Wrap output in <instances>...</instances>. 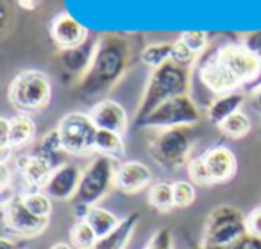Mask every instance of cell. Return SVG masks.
<instances>
[{"label":"cell","mask_w":261,"mask_h":249,"mask_svg":"<svg viewBox=\"0 0 261 249\" xmlns=\"http://www.w3.org/2000/svg\"><path fill=\"white\" fill-rule=\"evenodd\" d=\"M130 43L120 34H104L95 43L90 66L81 76L77 92L83 99H97L111 92L127 72Z\"/></svg>","instance_id":"obj_1"},{"label":"cell","mask_w":261,"mask_h":249,"mask_svg":"<svg viewBox=\"0 0 261 249\" xmlns=\"http://www.w3.org/2000/svg\"><path fill=\"white\" fill-rule=\"evenodd\" d=\"M190 90V69L175 65L174 61H167L165 65L152 70L147 81L145 92L136 109V120L145 119L158 106L170 101L179 95H186Z\"/></svg>","instance_id":"obj_2"},{"label":"cell","mask_w":261,"mask_h":249,"mask_svg":"<svg viewBox=\"0 0 261 249\" xmlns=\"http://www.w3.org/2000/svg\"><path fill=\"white\" fill-rule=\"evenodd\" d=\"M8 97L13 108L22 115L36 113L50 104L52 84L47 74L40 70H23L11 81Z\"/></svg>","instance_id":"obj_3"},{"label":"cell","mask_w":261,"mask_h":249,"mask_svg":"<svg viewBox=\"0 0 261 249\" xmlns=\"http://www.w3.org/2000/svg\"><path fill=\"white\" fill-rule=\"evenodd\" d=\"M193 144L195 133L192 126L167 127L150 140L149 152L163 169L175 170L182 165H188Z\"/></svg>","instance_id":"obj_4"},{"label":"cell","mask_w":261,"mask_h":249,"mask_svg":"<svg viewBox=\"0 0 261 249\" xmlns=\"http://www.w3.org/2000/svg\"><path fill=\"white\" fill-rule=\"evenodd\" d=\"M245 219L247 215H243L234 206H217L206 217L200 245L202 247H218V245L234 244L243 235H247Z\"/></svg>","instance_id":"obj_5"},{"label":"cell","mask_w":261,"mask_h":249,"mask_svg":"<svg viewBox=\"0 0 261 249\" xmlns=\"http://www.w3.org/2000/svg\"><path fill=\"white\" fill-rule=\"evenodd\" d=\"M115 177H116L115 160L108 158V156L97 154L88 163L86 169L83 170L79 190H77V195L73 197V202H83V205L95 206L115 187Z\"/></svg>","instance_id":"obj_6"},{"label":"cell","mask_w":261,"mask_h":249,"mask_svg":"<svg viewBox=\"0 0 261 249\" xmlns=\"http://www.w3.org/2000/svg\"><path fill=\"white\" fill-rule=\"evenodd\" d=\"M56 129L59 131L63 151L66 154L88 156L95 152V140H97L98 129L88 113H66L59 120Z\"/></svg>","instance_id":"obj_7"},{"label":"cell","mask_w":261,"mask_h":249,"mask_svg":"<svg viewBox=\"0 0 261 249\" xmlns=\"http://www.w3.org/2000/svg\"><path fill=\"white\" fill-rule=\"evenodd\" d=\"M200 120V109L188 94L174 97L158 106L152 113L142 120H136V127H152V129H167V127L193 126Z\"/></svg>","instance_id":"obj_8"},{"label":"cell","mask_w":261,"mask_h":249,"mask_svg":"<svg viewBox=\"0 0 261 249\" xmlns=\"http://www.w3.org/2000/svg\"><path fill=\"white\" fill-rule=\"evenodd\" d=\"M2 219H4V226L8 230L27 238L40 237L41 233L47 231L48 222H50V219L47 217H38L31 213L23 205L20 192L2 201Z\"/></svg>","instance_id":"obj_9"},{"label":"cell","mask_w":261,"mask_h":249,"mask_svg":"<svg viewBox=\"0 0 261 249\" xmlns=\"http://www.w3.org/2000/svg\"><path fill=\"white\" fill-rule=\"evenodd\" d=\"M215 52L238 77L242 86H250L257 83V79L261 77V59L247 51L242 43H225Z\"/></svg>","instance_id":"obj_10"},{"label":"cell","mask_w":261,"mask_h":249,"mask_svg":"<svg viewBox=\"0 0 261 249\" xmlns=\"http://www.w3.org/2000/svg\"><path fill=\"white\" fill-rule=\"evenodd\" d=\"M199 77L200 83L218 97L232 94L242 86L238 77L227 69V65L217 56V52H211L207 58L202 59V63L199 65Z\"/></svg>","instance_id":"obj_11"},{"label":"cell","mask_w":261,"mask_h":249,"mask_svg":"<svg viewBox=\"0 0 261 249\" xmlns=\"http://www.w3.org/2000/svg\"><path fill=\"white\" fill-rule=\"evenodd\" d=\"M81 177H83V170L77 165L66 162L59 163L43 187V192L56 201H70L77 195Z\"/></svg>","instance_id":"obj_12"},{"label":"cell","mask_w":261,"mask_h":249,"mask_svg":"<svg viewBox=\"0 0 261 249\" xmlns=\"http://www.w3.org/2000/svg\"><path fill=\"white\" fill-rule=\"evenodd\" d=\"M56 167L58 165H54L52 160L36 154V152L20 156L15 162V169L22 176L27 190H43V187L47 185L48 177L52 176Z\"/></svg>","instance_id":"obj_13"},{"label":"cell","mask_w":261,"mask_h":249,"mask_svg":"<svg viewBox=\"0 0 261 249\" xmlns=\"http://www.w3.org/2000/svg\"><path fill=\"white\" fill-rule=\"evenodd\" d=\"M50 38L61 51L83 47L88 40V29L68 13H59L50 22Z\"/></svg>","instance_id":"obj_14"},{"label":"cell","mask_w":261,"mask_h":249,"mask_svg":"<svg viewBox=\"0 0 261 249\" xmlns=\"http://www.w3.org/2000/svg\"><path fill=\"white\" fill-rule=\"evenodd\" d=\"M88 115L91 117L97 129H106L123 134L127 131V127H129V117H127L125 108L116 101H111V99L98 101L97 104L91 106Z\"/></svg>","instance_id":"obj_15"},{"label":"cell","mask_w":261,"mask_h":249,"mask_svg":"<svg viewBox=\"0 0 261 249\" xmlns=\"http://www.w3.org/2000/svg\"><path fill=\"white\" fill-rule=\"evenodd\" d=\"M152 172L142 162H122L116 167L115 188L122 194H138V192L150 188Z\"/></svg>","instance_id":"obj_16"},{"label":"cell","mask_w":261,"mask_h":249,"mask_svg":"<svg viewBox=\"0 0 261 249\" xmlns=\"http://www.w3.org/2000/svg\"><path fill=\"white\" fill-rule=\"evenodd\" d=\"M204 160H206L207 170L213 179V185L225 183L231 181L236 176L238 170V160H236L234 152L225 145H215V147L207 149L204 152Z\"/></svg>","instance_id":"obj_17"},{"label":"cell","mask_w":261,"mask_h":249,"mask_svg":"<svg viewBox=\"0 0 261 249\" xmlns=\"http://www.w3.org/2000/svg\"><path fill=\"white\" fill-rule=\"evenodd\" d=\"M138 222H140V213L138 212L129 213L125 219H122V222L118 224L116 230H113L106 237L98 238L97 245L93 249H127Z\"/></svg>","instance_id":"obj_18"},{"label":"cell","mask_w":261,"mask_h":249,"mask_svg":"<svg viewBox=\"0 0 261 249\" xmlns=\"http://www.w3.org/2000/svg\"><path fill=\"white\" fill-rule=\"evenodd\" d=\"M245 102V95L240 92H232L227 95H220L217 97L207 108V119L215 126H220L224 120H227L231 115L242 111V106Z\"/></svg>","instance_id":"obj_19"},{"label":"cell","mask_w":261,"mask_h":249,"mask_svg":"<svg viewBox=\"0 0 261 249\" xmlns=\"http://www.w3.org/2000/svg\"><path fill=\"white\" fill-rule=\"evenodd\" d=\"M34 137H36V124L29 115H15L9 119V145L13 151L33 144Z\"/></svg>","instance_id":"obj_20"},{"label":"cell","mask_w":261,"mask_h":249,"mask_svg":"<svg viewBox=\"0 0 261 249\" xmlns=\"http://www.w3.org/2000/svg\"><path fill=\"white\" fill-rule=\"evenodd\" d=\"M95 152L100 156H108V158L115 160V162L123 160V156H125L123 134L106 131V129H98L97 140H95Z\"/></svg>","instance_id":"obj_21"},{"label":"cell","mask_w":261,"mask_h":249,"mask_svg":"<svg viewBox=\"0 0 261 249\" xmlns=\"http://www.w3.org/2000/svg\"><path fill=\"white\" fill-rule=\"evenodd\" d=\"M86 220H88V224L93 228V231L97 233L98 238L109 235L113 230L118 228L120 222H122V219H118L113 212H109V210L102 208V206H97V205L91 208Z\"/></svg>","instance_id":"obj_22"},{"label":"cell","mask_w":261,"mask_h":249,"mask_svg":"<svg viewBox=\"0 0 261 249\" xmlns=\"http://www.w3.org/2000/svg\"><path fill=\"white\" fill-rule=\"evenodd\" d=\"M149 205L161 213L170 212L175 208L174 202V185L168 181H158L149 188Z\"/></svg>","instance_id":"obj_23"},{"label":"cell","mask_w":261,"mask_h":249,"mask_svg":"<svg viewBox=\"0 0 261 249\" xmlns=\"http://www.w3.org/2000/svg\"><path fill=\"white\" fill-rule=\"evenodd\" d=\"M93 51H95V45L91 49H86V43H84L83 47L70 49V51H61V61L68 72L81 74V76H83L88 70V66H90Z\"/></svg>","instance_id":"obj_24"},{"label":"cell","mask_w":261,"mask_h":249,"mask_svg":"<svg viewBox=\"0 0 261 249\" xmlns=\"http://www.w3.org/2000/svg\"><path fill=\"white\" fill-rule=\"evenodd\" d=\"M174 52V41H160V43H150L143 49L142 63L149 69H158L172 59Z\"/></svg>","instance_id":"obj_25"},{"label":"cell","mask_w":261,"mask_h":249,"mask_svg":"<svg viewBox=\"0 0 261 249\" xmlns=\"http://www.w3.org/2000/svg\"><path fill=\"white\" fill-rule=\"evenodd\" d=\"M22 194V201L27 206L31 213L38 217H47L50 219L52 213V201L43 190H23Z\"/></svg>","instance_id":"obj_26"},{"label":"cell","mask_w":261,"mask_h":249,"mask_svg":"<svg viewBox=\"0 0 261 249\" xmlns=\"http://www.w3.org/2000/svg\"><path fill=\"white\" fill-rule=\"evenodd\" d=\"M70 242L75 249H93L98 237L88 220H75V224L70 228Z\"/></svg>","instance_id":"obj_27"},{"label":"cell","mask_w":261,"mask_h":249,"mask_svg":"<svg viewBox=\"0 0 261 249\" xmlns=\"http://www.w3.org/2000/svg\"><path fill=\"white\" fill-rule=\"evenodd\" d=\"M220 131L225 134V137L229 138H243L247 137V134L250 133V127H252V124H250V119L245 115L243 111H238L234 113V115H231L227 120H224V122L220 124Z\"/></svg>","instance_id":"obj_28"},{"label":"cell","mask_w":261,"mask_h":249,"mask_svg":"<svg viewBox=\"0 0 261 249\" xmlns=\"http://www.w3.org/2000/svg\"><path fill=\"white\" fill-rule=\"evenodd\" d=\"M186 169H188V176L192 179V183L199 185V187H210V185H213V179L210 176V170H207L204 156L192 158L188 162V165H186Z\"/></svg>","instance_id":"obj_29"},{"label":"cell","mask_w":261,"mask_h":249,"mask_svg":"<svg viewBox=\"0 0 261 249\" xmlns=\"http://www.w3.org/2000/svg\"><path fill=\"white\" fill-rule=\"evenodd\" d=\"M174 202L175 208H188L195 202L197 192L190 181H174Z\"/></svg>","instance_id":"obj_30"},{"label":"cell","mask_w":261,"mask_h":249,"mask_svg":"<svg viewBox=\"0 0 261 249\" xmlns=\"http://www.w3.org/2000/svg\"><path fill=\"white\" fill-rule=\"evenodd\" d=\"M59 151H63V144H61V137H59V131L58 129H52L41 138L40 145H38V151L36 154H41L45 158L52 160L54 162L56 154Z\"/></svg>","instance_id":"obj_31"},{"label":"cell","mask_w":261,"mask_h":249,"mask_svg":"<svg viewBox=\"0 0 261 249\" xmlns=\"http://www.w3.org/2000/svg\"><path fill=\"white\" fill-rule=\"evenodd\" d=\"M197 59H199V56L193 51H190L181 40L174 41V52H172L170 61H174L175 65H179V66H185V69L192 70V66L197 63Z\"/></svg>","instance_id":"obj_32"},{"label":"cell","mask_w":261,"mask_h":249,"mask_svg":"<svg viewBox=\"0 0 261 249\" xmlns=\"http://www.w3.org/2000/svg\"><path fill=\"white\" fill-rule=\"evenodd\" d=\"M179 40L190 49L193 51L197 56H200L204 52V49L207 47V34L204 31H186V33L181 34Z\"/></svg>","instance_id":"obj_33"},{"label":"cell","mask_w":261,"mask_h":249,"mask_svg":"<svg viewBox=\"0 0 261 249\" xmlns=\"http://www.w3.org/2000/svg\"><path fill=\"white\" fill-rule=\"evenodd\" d=\"M143 249H174V237L168 228H160L152 233Z\"/></svg>","instance_id":"obj_34"},{"label":"cell","mask_w":261,"mask_h":249,"mask_svg":"<svg viewBox=\"0 0 261 249\" xmlns=\"http://www.w3.org/2000/svg\"><path fill=\"white\" fill-rule=\"evenodd\" d=\"M242 45L249 52H252L256 58L261 59V31H252V33H247L243 36Z\"/></svg>","instance_id":"obj_35"},{"label":"cell","mask_w":261,"mask_h":249,"mask_svg":"<svg viewBox=\"0 0 261 249\" xmlns=\"http://www.w3.org/2000/svg\"><path fill=\"white\" fill-rule=\"evenodd\" d=\"M245 224H247V233L252 235V237L261 238V206L254 208L252 212L247 215Z\"/></svg>","instance_id":"obj_36"},{"label":"cell","mask_w":261,"mask_h":249,"mask_svg":"<svg viewBox=\"0 0 261 249\" xmlns=\"http://www.w3.org/2000/svg\"><path fill=\"white\" fill-rule=\"evenodd\" d=\"M231 245L232 249H261V238L252 237V235L247 233Z\"/></svg>","instance_id":"obj_37"},{"label":"cell","mask_w":261,"mask_h":249,"mask_svg":"<svg viewBox=\"0 0 261 249\" xmlns=\"http://www.w3.org/2000/svg\"><path fill=\"white\" fill-rule=\"evenodd\" d=\"M0 149H11L9 145V119H0Z\"/></svg>","instance_id":"obj_38"},{"label":"cell","mask_w":261,"mask_h":249,"mask_svg":"<svg viewBox=\"0 0 261 249\" xmlns=\"http://www.w3.org/2000/svg\"><path fill=\"white\" fill-rule=\"evenodd\" d=\"M91 208L93 206L90 205H83V202H73L72 205V215L75 217V220H86L88 215H90Z\"/></svg>","instance_id":"obj_39"},{"label":"cell","mask_w":261,"mask_h":249,"mask_svg":"<svg viewBox=\"0 0 261 249\" xmlns=\"http://www.w3.org/2000/svg\"><path fill=\"white\" fill-rule=\"evenodd\" d=\"M11 183V170H9L8 163H0V188L2 192H6Z\"/></svg>","instance_id":"obj_40"},{"label":"cell","mask_w":261,"mask_h":249,"mask_svg":"<svg viewBox=\"0 0 261 249\" xmlns=\"http://www.w3.org/2000/svg\"><path fill=\"white\" fill-rule=\"evenodd\" d=\"M16 4L22 9H25V11H34V9L40 8L41 0H16Z\"/></svg>","instance_id":"obj_41"},{"label":"cell","mask_w":261,"mask_h":249,"mask_svg":"<svg viewBox=\"0 0 261 249\" xmlns=\"http://www.w3.org/2000/svg\"><path fill=\"white\" fill-rule=\"evenodd\" d=\"M252 109L257 115H261V86H257L252 95Z\"/></svg>","instance_id":"obj_42"},{"label":"cell","mask_w":261,"mask_h":249,"mask_svg":"<svg viewBox=\"0 0 261 249\" xmlns=\"http://www.w3.org/2000/svg\"><path fill=\"white\" fill-rule=\"evenodd\" d=\"M0 249H18L16 247V244L13 240H9V238H2V240H0Z\"/></svg>","instance_id":"obj_43"},{"label":"cell","mask_w":261,"mask_h":249,"mask_svg":"<svg viewBox=\"0 0 261 249\" xmlns=\"http://www.w3.org/2000/svg\"><path fill=\"white\" fill-rule=\"evenodd\" d=\"M50 249H75L72 244H66V242H56L50 245Z\"/></svg>","instance_id":"obj_44"},{"label":"cell","mask_w":261,"mask_h":249,"mask_svg":"<svg viewBox=\"0 0 261 249\" xmlns=\"http://www.w3.org/2000/svg\"><path fill=\"white\" fill-rule=\"evenodd\" d=\"M200 249H232V245H218V247H202L200 245Z\"/></svg>","instance_id":"obj_45"}]
</instances>
